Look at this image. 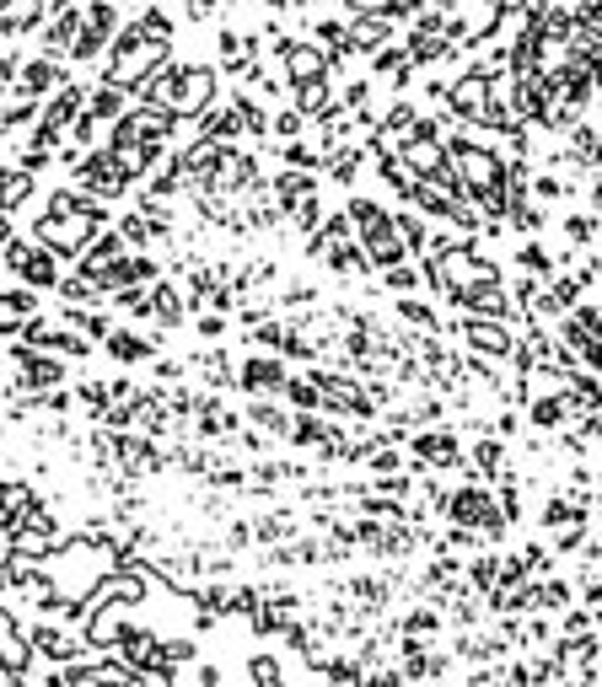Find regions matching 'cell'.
Instances as JSON below:
<instances>
[{
	"label": "cell",
	"instance_id": "cell-3",
	"mask_svg": "<svg viewBox=\"0 0 602 687\" xmlns=\"http://www.w3.org/2000/svg\"><path fill=\"white\" fill-rule=\"evenodd\" d=\"M55 81H60V70H55V64H33V70H27V92H38V86H55Z\"/></svg>",
	"mask_w": 602,
	"mask_h": 687
},
{
	"label": "cell",
	"instance_id": "cell-4",
	"mask_svg": "<svg viewBox=\"0 0 602 687\" xmlns=\"http://www.w3.org/2000/svg\"><path fill=\"white\" fill-rule=\"evenodd\" d=\"M581 602H587V607H592V613L602 618V580H598V585H587V591H581Z\"/></svg>",
	"mask_w": 602,
	"mask_h": 687
},
{
	"label": "cell",
	"instance_id": "cell-2",
	"mask_svg": "<svg viewBox=\"0 0 602 687\" xmlns=\"http://www.w3.org/2000/svg\"><path fill=\"white\" fill-rule=\"evenodd\" d=\"M22 199H27V173L0 167V204H22Z\"/></svg>",
	"mask_w": 602,
	"mask_h": 687
},
{
	"label": "cell",
	"instance_id": "cell-1",
	"mask_svg": "<svg viewBox=\"0 0 602 687\" xmlns=\"http://www.w3.org/2000/svg\"><path fill=\"white\" fill-rule=\"evenodd\" d=\"M108 350H114L119 360H145V355H151V344H145V339H134V333H114V339H108Z\"/></svg>",
	"mask_w": 602,
	"mask_h": 687
}]
</instances>
